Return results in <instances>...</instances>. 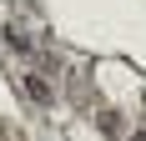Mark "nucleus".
Listing matches in <instances>:
<instances>
[{
  "label": "nucleus",
  "mask_w": 146,
  "mask_h": 141,
  "mask_svg": "<svg viewBox=\"0 0 146 141\" xmlns=\"http://www.w3.org/2000/svg\"><path fill=\"white\" fill-rule=\"evenodd\" d=\"M25 91H30V101H40V106H50V86H45L40 76H25Z\"/></svg>",
  "instance_id": "obj_1"
},
{
  "label": "nucleus",
  "mask_w": 146,
  "mask_h": 141,
  "mask_svg": "<svg viewBox=\"0 0 146 141\" xmlns=\"http://www.w3.org/2000/svg\"><path fill=\"white\" fill-rule=\"evenodd\" d=\"M131 141H146V131H136V136H131Z\"/></svg>",
  "instance_id": "obj_2"
}]
</instances>
